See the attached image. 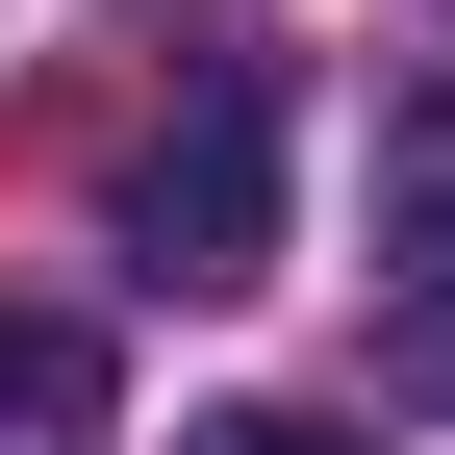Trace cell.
Listing matches in <instances>:
<instances>
[{
  "label": "cell",
  "mask_w": 455,
  "mask_h": 455,
  "mask_svg": "<svg viewBox=\"0 0 455 455\" xmlns=\"http://www.w3.org/2000/svg\"><path fill=\"white\" fill-rule=\"evenodd\" d=\"M127 278H152V304H228V278H278V76H203L178 127L127 152Z\"/></svg>",
  "instance_id": "6da1fadb"
},
{
  "label": "cell",
  "mask_w": 455,
  "mask_h": 455,
  "mask_svg": "<svg viewBox=\"0 0 455 455\" xmlns=\"http://www.w3.org/2000/svg\"><path fill=\"white\" fill-rule=\"evenodd\" d=\"M0 455H101V329L76 304H0Z\"/></svg>",
  "instance_id": "7a4b0ae2"
},
{
  "label": "cell",
  "mask_w": 455,
  "mask_h": 455,
  "mask_svg": "<svg viewBox=\"0 0 455 455\" xmlns=\"http://www.w3.org/2000/svg\"><path fill=\"white\" fill-rule=\"evenodd\" d=\"M405 379L455 405V152H430V253H405Z\"/></svg>",
  "instance_id": "3957f363"
},
{
  "label": "cell",
  "mask_w": 455,
  "mask_h": 455,
  "mask_svg": "<svg viewBox=\"0 0 455 455\" xmlns=\"http://www.w3.org/2000/svg\"><path fill=\"white\" fill-rule=\"evenodd\" d=\"M178 455H355L329 405H228V430H178Z\"/></svg>",
  "instance_id": "277c9868"
}]
</instances>
